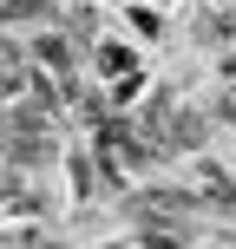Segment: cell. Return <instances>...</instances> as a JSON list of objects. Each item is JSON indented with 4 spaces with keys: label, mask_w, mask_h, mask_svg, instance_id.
Instances as JSON below:
<instances>
[{
    "label": "cell",
    "mask_w": 236,
    "mask_h": 249,
    "mask_svg": "<svg viewBox=\"0 0 236 249\" xmlns=\"http://www.w3.org/2000/svg\"><path fill=\"white\" fill-rule=\"evenodd\" d=\"M223 118H230V124H236V86H230V92H223Z\"/></svg>",
    "instance_id": "1"
}]
</instances>
